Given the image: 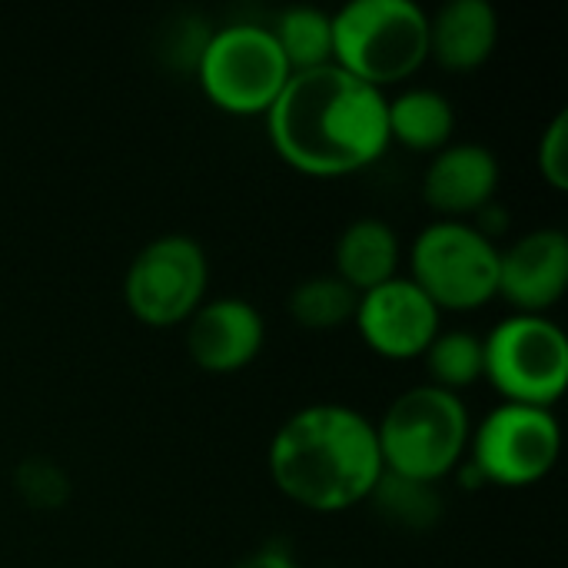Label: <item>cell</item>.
Wrapping results in <instances>:
<instances>
[{
	"instance_id": "cell-10",
	"label": "cell",
	"mask_w": 568,
	"mask_h": 568,
	"mask_svg": "<svg viewBox=\"0 0 568 568\" xmlns=\"http://www.w3.org/2000/svg\"><path fill=\"white\" fill-rule=\"evenodd\" d=\"M353 323L376 356L403 363L423 359V353L443 329V313L409 276L399 273L359 293Z\"/></svg>"
},
{
	"instance_id": "cell-11",
	"label": "cell",
	"mask_w": 568,
	"mask_h": 568,
	"mask_svg": "<svg viewBox=\"0 0 568 568\" xmlns=\"http://www.w3.org/2000/svg\"><path fill=\"white\" fill-rule=\"evenodd\" d=\"M183 326L190 359L213 376L246 369L266 346V320L260 306L233 293L203 300Z\"/></svg>"
},
{
	"instance_id": "cell-24",
	"label": "cell",
	"mask_w": 568,
	"mask_h": 568,
	"mask_svg": "<svg viewBox=\"0 0 568 568\" xmlns=\"http://www.w3.org/2000/svg\"><path fill=\"white\" fill-rule=\"evenodd\" d=\"M233 568H300V562L283 542H270V546L250 552L246 559H240Z\"/></svg>"
},
{
	"instance_id": "cell-8",
	"label": "cell",
	"mask_w": 568,
	"mask_h": 568,
	"mask_svg": "<svg viewBox=\"0 0 568 568\" xmlns=\"http://www.w3.org/2000/svg\"><path fill=\"white\" fill-rule=\"evenodd\" d=\"M562 453V426L552 409L526 403H496L469 429L466 459L486 486L529 489L542 483Z\"/></svg>"
},
{
	"instance_id": "cell-2",
	"label": "cell",
	"mask_w": 568,
	"mask_h": 568,
	"mask_svg": "<svg viewBox=\"0 0 568 568\" xmlns=\"http://www.w3.org/2000/svg\"><path fill=\"white\" fill-rule=\"evenodd\" d=\"M266 469L290 503L320 516L349 513L383 476L376 423L346 403L300 406L276 426Z\"/></svg>"
},
{
	"instance_id": "cell-15",
	"label": "cell",
	"mask_w": 568,
	"mask_h": 568,
	"mask_svg": "<svg viewBox=\"0 0 568 568\" xmlns=\"http://www.w3.org/2000/svg\"><path fill=\"white\" fill-rule=\"evenodd\" d=\"M399 263H403V240L396 226L386 223L383 216H356L336 236L333 273L356 293H366L399 276Z\"/></svg>"
},
{
	"instance_id": "cell-20",
	"label": "cell",
	"mask_w": 568,
	"mask_h": 568,
	"mask_svg": "<svg viewBox=\"0 0 568 568\" xmlns=\"http://www.w3.org/2000/svg\"><path fill=\"white\" fill-rule=\"evenodd\" d=\"M423 363L433 386L446 393L469 389L483 379V336L463 326L439 329L429 349L423 353Z\"/></svg>"
},
{
	"instance_id": "cell-16",
	"label": "cell",
	"mask_w": 568,
	"mask_h": 568,
	"mask_svg": "<svg viewBox=\"0 0 568 568\" xmlns=\"http://www.w3.org/2000/svg\"><path fill=\"white\" fill-rule=\"evenodd\" d=\"M389 143H399L416 153H436L453 143L456 106L436 87H409L386 100Z\"/></svg>"
},
{
	"instance_id": "cell-14",
	"label": "cell",
	"mask_w": 568,
	"mask_h": 568,
	"mask_svg": "<svg viewBox=\"0 0 568 568\" xmlns=\"http://www.w3.org/2000/svg\"><path fill=\"white\" fill-rule=\"evenodd\" d=\"M499 43V10L489 0H446L429 13V57L449 73L483 67Z\"/></svg>"
},
{
	"instance_id": "cell-5",
	"label": "cell",
	"mask_w": 568,
	"mask_h": 568,
	"mask_svg": "<svg viewBox=\"0 0 568 568\" xmlns=\"http://www.w3.org/2000/svg\"><path fill=\"white\" fill-rule=\"evenodd\" d=\"M193 70L203 97L233 116H266L293 73L270 23L256 20L213 27Z\"/></svg>"
},
{
	"instance_id": "cell-4",
	"label": "cell",
	"mask_w": 568,
	"mask_h": 568,
	"mask_svg": "<svg viewBox=\"0 0 568 568\" xmlns=\"http://www.w3.org/2000/svg\"><path fill=\"white\" fill-rule=\"evenodd\" d=\"M333 63L386 90L429 60V13L416 0H346L329 13Z\"/></svg>"
},
{
	"instance_id": "cell-22",
	"label": "cell",
	"mask_w": 568,
	"mask_h": 568,
	"mask_svg": "<svg viewBox=\"0 0 568 568\" xmlns=\"http://www.w3.org/2000/svg\"><path fill=\"white\" fill-rule=\"evenodd\" d=\"M536 163L542 180L556 190H568V110H556V116L549 120V126L539 136V150H536Z\"/></svg>"
},
{
	"instance_id": "cell-13",
	"label": "cell",
	"mask_w": 568,
	"mask_h": 568,
	"mask_svg": "<svg viewBox=\"0 0 568 568\" xmlns=\"http://www.w3.org/2000/svg\"><path fill=\"white\" fill-rule=\"evenodd\" d=\"M503 180L499 156L476 140H453L423 170V200L443 220H466L496 200Z\"/></svg>"
},
{
	"instance_id": "cell-7",
	"label": "cell",
	"mask_w": 568,
	"mask_h": 568,
	"mask_svg": "<svg viewBox=\"0 0 568 568\" xmlns=\"http://www.w3.org/2000/svg\"><path fill=\"white\" fill-rule=\"evenodd\" d=\"M483 379L506 403L552 409L568 386L566 329L539 313L503 316L483 336Z\"/></svg>"
},
{
	"instance_id": "cell-3",
	"label": "cell",
	"mask_w": 568,
	"mask_h": 568,
	"mask_svg": "<svg viewBox=\"0 0 568 568\" xmlns=\"http://www.w3.org/2000/svg\"><path fill=\"white\" fill-rule=\"evenodd\" d=\"M473 416L459 393H446L433 383H419L389 399L376 419V443L383 469L433 483L453 476L466 459Z\"/></svg>"
},
{
	"instance_id": "cell-9",
	"label": "cell",
	"mask_w": 568,
	"mask_h": 568,
	"mask_svg": "<svg viewBox=\"0 0 568 568\" xmlns=\"http://www.w3.org/2000/svg\"><path fill=\"white\" fill-rule=\"evenodd\" d=\"M210 290V260L196 236L163 233L136 250L123 276V303L143 326H183Z\"/></svg>"
},
{
	"instance_id": "cell-23",
	"label": "cell",
	"mask_w": 568,
	"mask_h": 568,
	"mask_svg": "<svg viewBox=\"0 0 568 568\" xmlns=\"http://www.w3.org/2000/svg\"><path fill=\"white\" fill-rule=\"evenodd\" d=\"M486 240H493L496 246H499V240L509 233V210L499 203V200H493V203H486L479 213H473V220H469Z\"/></svg>"
},
{
	"instance_id": "cell-19",
	"label": "cell",
	"mask_w": 568,
	"mask_h": 568,
	"mask_svg": "<svg viewBox=\"0 0 568 568\" xmlns=\"http://www.w3.org/2000/svg\"><path fill=\"white\" fill-rule=\"evenodd\" d=\"M359 293L346 286L336 273H316L290 290L286 310L303 329H339L353 323Z\"/></svg>"
},
{
	"instance_id": "cell-18",
	"label": "cell",
	"mask_w": 568,
	"mask_h": 568,
	"mask_svg": "<svg viewBox=\"0 0 568 568\" xmlns=\"http://www.w3.org/2000/svg\"><path fill=\"white\" fill-rule=\"evenodd\" d=\"M290 70H313L323 63H333V23L329 10L313 3H293L276 13L270 23Z\"/></svg>"
},
{
	"instance_id": "cell-1",
	"label": "cell",
	"mask_w": 568,
	"mask_h": 568,
	"mask_svg": "<svg viewBox=\"0 0 568 568\" xmlns=\"http://www.w3.org/2000/svg\"><path fill=\"white\" fill-rule=\"evenodd\" d=\"M386 93L336 63L290 73L266 110V133L276 156L316 180L359 173L389 150Z\"/></svg>"
},
{
	"instance_id": "cell-12",
	"label": "cell",
	"mask_w": 568,
	"mask_h": 568,
	"mask_svg": "<svg viewBox=\"0 0 568 568\" xmlns=\"http://www.w3.org/2000/svg\"><path fill=\"white\" fill-rule=\"evenodd\" d=\"M568 286V236L559 226H536L499 246V286L516 313L546 316Z\"/></svg>"
},
{
	"instance_id": "cell-21",
	"label": "cell",
	"mask_w": 568,
	"mask_h": 568,
	"mask_svg": "<svg viewBox=\"0 0 568 568\" xmlns=\"http://www.w3.org/2000/svg\"><path fill=\"white\" fill-rule=\"evenodd\" d=\"M13 489L30 509H40V513H53L70 503V476L63 466H57L47 456L20 459L13 469Z\"/></svg>"
},
{
	"instance_id": "cell-17",
	"label": "cell",
	"mask_w": 568,
	"mask_h": 568,
	"mask_svg": "<svg viewBox=\"0 0 568 568\" xmlns=\"http://www.w3.org/2000/svg\"><path fill=\"white\" fill-rule=\"evenodd\" d=\"M366 503L376 509V516L383 523H389L399 532H429L443 523V513H446V499H443L439 486L406 479V476H396L386 469L376 479Z\"/></svg>"
},
{
	"instance_id": "cell-6",
	"label": "cell",
	"mask_w": 568,
	"mask_h": 568,
	"mask_svg": "<svg viewBox=\"0 0 568 568\" xmlns=\"http://www.w3.org/2000/svg\"><path fill=\"white\" fill-rule=\"evenodd\" d=\"M439 313H473L496 300L499 246L469 220H429L409 243L406 273Z\"/></svg>"
}]
</instances>
